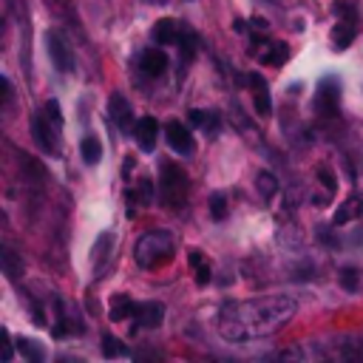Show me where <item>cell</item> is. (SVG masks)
<instances>
[{"instance_id":"9","label":"cell","mask_w":363,"mask_h":363,"mask_svg":"<svg viewBox=\"0 0 363 363\" xmlns=\"http://www.w3.org/2000/svg\"><path fill=\"white\" fill-rule=\"evenodd\" d=\"M136 323L145 326V329H156L162 320H164V306L159 301H147V303H136V312H133Z\"/></svg>"},{"instance_id":"25","label":"cell","mask_w":363,"mask_h":363,"mask_svg":"<svg viewBox=\"0 0 363 363\" xmlns=\"http://www.w3.org/2000/svg\"><path fill=\"white\" fill-rule=\"evenodd\" d=\"M210 216H213L216 221H221V218L227 216V196H224V193H213V196H210Z\"/></svg>"},{"instance_id":"6","label":"cell","mask_w":363,"mask_h":363,"mask_svg":"<svg viewBox=\"0 0 363 363\" xmlns=\"http://www.w3.org/2000/svg\"><path fill=\"white\" fill-rule=\"evenodd\" d=\"M346 9V20H340L335 28H332V43L335 48H346L352 40H354V31H357V11L352 6H343Z\"/></svg>"},{"instance_id":"18","label":"cell","mask_w":363,"mask_h":363,"mask_svg":"<svg viewBox=\"0 0 363 363\" xmlns=\"http://www.w3.org/2000/svg\"><path fill=\"white\" fill-rule=\"evenodd\" d=\"M286 57H289L286 43H269V51L261 54V62L264 65H281V62H286Z\"/></svg>"},{"instance_id":"32","label":"cell","mask_w":363,"mask_h":363,"mask_svg":"<svg viewBox=\"0 0 363 363\" xmlns=\"http://www.w3.org/2000/svg\"><path fill=\"white\" fill-rule=\"evenodd\" d=\"M11 102V82L3 77V105H9Z\"/></svg>"},{"instance_id":"31","label":"cell","mask_w":363,"mask_h":363,"mask_svg":"<svg viewBox=\"0 0 363 363\" xmlns=\"http://www.w3.org/2000/svg\"><path fill=\"white\" fill-rule=\"evenodd\" d=\"M0 337H3V360L9 363V360L14 357V349H11V340H9V332H6V329H0Z\"/></svg>"},{"instance_id":"29","label":"cell","mask_w":363,"mask_h":363,"mask_svg":"<svg viewBox=\"0 0 363 363\" xmlns=\"http://www.w3.org/2000/svg\"><path fill=\"white\" fill-rule=\"evenodd\" d=\"M45 113H48V119H51V125H54V128H60V125H62V113H60V105H57L54 99H48V102H45Z\"/></svg>"},{"instance_id":"27","label":"cell","mask_w":363,"mask_h":363,"mask_svg":"<svg viewBox=\"0 0 363 363\" xmlns=\"http://www.w3.org/2000/svg\"><path fill=\"white\" fill-rule=\"evenodd\" d=\"M108 241H111V233H102V235L96 238V247H94V264H96V267L102 264V258H105V252H108V250H105Z\"/></svg>"},{"instance_id":"12","label":"cell","mask_w":363,"mask_h":363,"mask_svg":"<svg viewBox=\"0 0 363 363\" xmlns=\"http://www.w3.org/2000/svg\"><path fill=\"white\" fill-rule=\"evenodd\" d=\"M111 119L122 130H130V125H133V111H130V105H128V99L122 94H113L111 96Z\"/></svg>"},{"instance_id":"5","label":"cell","mask_w":363,"mask_h":363,"mask_svg":"<svg viewBox=\"0 0 363 363\" xmlns=\"http://www.w3.org/2000/svg\"><path fill=\"white\" fill-rule=\"evenodd\" d=\"M337 99H340V82L335 77H323L318 82V96H315V108L323 116H335L337 113Z\"/></svg>"},{"instance_id":"28","label":"cell","mask_w":363,"mask_h":363,"mask_svg":"<svg viewBox=\"0 0 363 363\" xmlns=\"http://www.w3.org/2000/svg\"><path fill=\"white\" fill-rule=\"evenodd\" d=\"M340 284H343L346 289H357V269H354V267L340 269Z\"/></svg>"},{"instance_id":"11","label":"cell","mask_w":363,"mask_h":363,"mask_svg":"<svg viewBox=\"0 0 363 363\" xmlns=\"http://www.w3.org/2000/svg\"><path fill=\"white\" fill-rule=\"evenodd\" d=\"M48 113L43 111L40 116H34V136H37V145L45 150V153H57V142H54V130L48 128Z\"/></svg>"},{"instance_id":"15","label":"cell","mask_w":363,"mask_h":363,"mask_svg":"<svg viewBox=\"0 0 363 363\" xmlns=\"http://www.w3.org/2000/svg\"><path fill=\"white\" fill-rule=\"evenodd\" d=\"M79 150H82V159H85L88 164H96V162L102 159V142H99L94 133H85V136H82Z\"/></svg>"},{"instance_id":"10","label":"cell","mask_w":363,"mask_h":363,"mask_svg":"<svg viewBox=\"0 0 363 363\" xmlns=\"http://www.w3.org/2000/svg\"><path fill=\"white\" fill-rule=\"evenodd\" d=\"M139 68L147 74V77H162L167 71V54L162 48H147L142 51L139 57Z\"/></svg>"},{"instance_id":"19","label":"cell","mask_w":363,"mask_h":363,"mask_svg":"<svg viewBox=\"0 0 363 363\" xmlns=\"http://www.w3.org/2000/svg\"><path fill=\"white\" fill-rule=\"evenodd\" d=\"M179 43H182V45H179V48H182V62L187 65V62L196 57V34H193L190 28H182V31H179Z\"/></svg>"},{"instance_id":"21","label":"cell","mask_w":363,"mask_h":363,"mask_svg":"<svg viewBox=\"0 0 363 363\" xmlns=\"http://www.w3.org/2000/svg\"><path fill=\"white\" fill-rule=\"evenodd\" d=\"M17 349H20L23 357H28V360H34V363H40V360L45 357V352H43L31 337H20V340H17Z\"/></svg>"},{"instance_id":"26","label":"cell","mask_w":363,"mask_h":363,"mask_svg":"<svg viewBox=\"0 0 363 363\" xmlns=\"http://www.w3.org/2000/svg\"><path fill=\"white\" fill-rule=\"evenodd\" d=\"M102 354H105V357H122V354H128V352H125V346H122L116 337L105 335V337H102Z\"/></svg>"},{"instance_id":"8","label":"cell","mask_w":363,"mask_h":363,"mask_svg":"<svg viewBox=\"0 0 363 363\" xmlns=\"http://www.w3.org/2000/svg\"><path fill=\"white\" fill-rule=\"evenodd\" d=\"M156 136H159V122L153 116H142L136 122V128H133V139L139 142V147L145 153H150L156 147Z\"/></svg>"},{"instance_id":"22","label":"cell","mask_w":363,"mask_h":363,"mask_svg":"<svg viewBox=\"0 0 363 363\" xmlns=\"http://www.w3.org/2000/svg\"><path fill=\"white\" fill-rule=\"evenodd\" d=\"M258 193H261L264 199H272V196L278 193V179H275L272 173L261 170V173H258Z\"/></svg>"},{"instance_id":"23","label":"cell","mask_w":363,"mask_h":363,"mask_svg":"<svg viewBox=\"0 0 363 363\" xmlns=\"http://www.w3.org/2000/svg\"><path fill=\"white\" fill-rule=\"evenodd\" d=\"M3 269H6V275L9 278H17L20 272H23V261H17V255H14V250H3Z\"/></svg>"},{"instance_id":"1","label":"cell","mask_w":363,"mask_h":363,"mask_svg":"<svg viewBox=\"0 0 363 363\" xmlns=\"http://www.w3.org/2000/svg\"><path fill=\"white\" fill-rule=\"evenodd\" d=\"M295 312H298V303L289 295H269V298L230 303L221 309L218 332L227 340L264 337V335H272L281 326H286Z\"/></svg>"},{"instance_id":"3","label":"cell","mask_w":363,"mask_h":363,"mask_svg":"<svg viewBox=\"0 0 363 363\" xmlns=\"http://www.w3.org/2000/svg\"><path fill=\"white\" fill-rule=\"evenodd\" d=\"M187 187H190V182H187V173L179 167V164H173V162H164L162 164V176H159V193H162V201L167 204V207H182L184 201H187Z\"/></svg>"},{"instance_id":"7","label":"cell","mask_w":363,"mask_h":363,"mask_svg":"<svg viewBox=\"0 0 363 363\" xmlns=\"http://www.w3.org/2000/svg\"><path fill=\"white\" fill-rule=\"evenodd\" d=\"M164 136H167V145L176 150V153H193V136H190V130L182 125V122H167V128H164Z\"/></svg>"},{"instance_id":"16","label":"cell","mask_w":363,"mask_h":363,"mask_svg":"<svg viewBox=\"0 0 363 363\" xmlns=\"http://www.w3.org/2000/svg\"><path fill=\"white\" fill-rule=\"evenodd\" d=\"M133 312H136V303L128 295H113V301H111V320L133 318Z\"/></svg>"},{"instance_id":"24","label":"cell","mask_w":363,"mask_h":363,"mask_svg":"<svg viewBox=\"0 0 363 363\" xmlns=\"http://www.w3.org/2000/svg\"><path fill=\"white\" fill-rule=\"evenodd\" d=\"M190 264L196 267V281L199 284H207L210 281V264L201 258V252H190Z\"/></svg>"},{"instance_id":"2","label":"cell","mask_w":363,"mask_h":363,"mask_svg":"<svg viewBox=\"0 0 363 363\" xmlns=\"http://www.w3.org/2000/svg\"><path fill=\"white\" fill-rule=\"evenodd\" d=\"M133 258L145 269H153V267L167 264L173 258V238H170V233H164V230L145 233L136 241V247H133Z\"/></svg>"},{"instance_id":"17","label":"cell","mask_w":363,"mask_h":363,"mask_svg":"<svg viewBox=\"0 0 363 363\" xmlns=\"http://www.w3.org/2000/svg\"><path fill=\"white\" fill-rule=\"evenodd\" d=\"M250 82L255 85V108H258V113H261V116H267V113H269V94H267V82H264V77H261V74H250Z\"/></svg>"},{"instance_id":"30","label":"cell","mask_w":363,"mask_h":363,"mask_svg":"<svg viewBox=\"0 0 363 363\" xmlns=\"http://www.w3.org/2000/svg\"><path fill=\"white\" fill-rule=\"evenodd\" d=\"M318 179L323 182V187H326L329 193H335V187H337V184H335V173H332L329 167H320V170H318Z\"/></svg>"},{"instance_id":"13","label":"cell","mask_w":363,"mask_h":363,"mask_svg":"<svg viewBox=\"0 0 363 363\" xmlns=\"http://www.w3.org/2000/svg\"><path fill=\"white\" fill-rule=\"evenodd\" d=\"M150 37H153L159 45H170V43H176V40H179V26H176V20L162 17V20L150 28Z\"/></svg>"},{"instance_id":"14","label":"cell","mask_w":363,"mask_h":363,"mask_svg":"<svg viewBox=\"0 0 363 363\" xmlns=\"http://www.w3.org/2000/svg\"><path fill=\"white\" fill-rule=\"evenodd\" d=\"M360 213H363V199H360V196H349V199L340 204V210L335 213V224H346V221L357 218Z\"/></svg>"},{"instance_id":"4","label":"cell","mask_w":363,"mask_h":363,"mask_svg":"<svg viewBox=\"0 0 363 363\" xmlns=\"http://www.w3.org/2000/svg\"><path fill=\"white\" fill-rule=\"evenodd\" d=\"M45 45H48V57H51V62H54L57 71H62V74L74 71V54H71V45H68L57 31H48V34H45Z\"/></svg>"},{"instance_id":"20","label":"cell","mask_w":363,"mask_h":363,"mask_svg":"<svg viewBox=\"0 0 363 363\" xmlns=\"http://www.w3.org/2000/svg\"><path fill=\"white\" fill-rule=\"evenodd\" d=\"M190 122H193V125H199L201 130H210V133H213V130H216V125H218V119H216V113H213V111H199V108H193V111H190Z\"/></svg>"}]
</instances>
